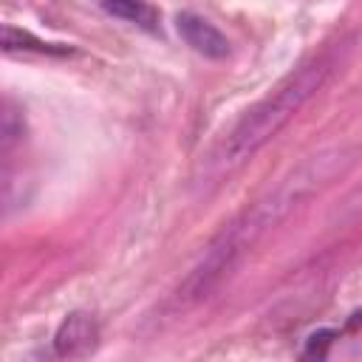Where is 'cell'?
Returning a JSON list of instances; mask_svg holds the SVG:
<instances>
[{"label": "cell", "mask_w": 362, "mask_h": 362, "mask_svg": "<svg viewBox=\"0 0 362 362\" xmlns=\"http://www.w3.org/2000/svg\"><path fill=\"white\" fill-rule=\"evenodd\" d=\"M96 342H99V325L85 311H71L59 322V328L54 334V351H57V356H68V359L71 356L90 354L96 348Z\"/></svg>", "instance_id": "3"}, {"label": "cell", "mask_w": 362, "mask_h": 362, "mask_svg": "<svg viewBox=\"0 0 362 362\" xmlns=\"http://www.w3.org/2000/svg\"><path fill=\"white\" fill-rule=\"evenodd\" d=\"M331 68H334L331 54L311 57L297 71H291L269 96H263L257 105H252L240 116V122L232 127V133L226 136L221 156H218L221 164L238 167L246 158H252L263 144H269L297 116V110L322 88Z\"/></svg>", "instance_id": "2"}, {"label": "cell", "mask_w": 362, "mask_h": 362, "mask_svg": "<svg viewBox=\"0 0 362 362\" xmlns=\"http://www.w3.org/2000/svg\"><path fill=\"white\" fill-rule=\"evenodd\" d=\"M23 139V116L6 102V110H3V150L8 153L14 141Z\"/></svg>", "instance_id": "7"}, {"label": "cell", "mask_w": 362, "mask_h": 362, "mask_svg": "<svg viewBox=\"0 0 362 362\" xmlns=\"http://www.w3.org/2000/svg\"><path fill=\"white\" fill-rule=\"evenodd\" d=\"M102 8L119 20H127L144 31L158 28V11L147 0H102Z\"/></svg>", "instance_id": "5"}, {"label": "cell", "mask_w": 362, "mask_h": 362, "mask_svg": "<svg viewBox=\"0 0 362 362\" xmlns=\"http://www.w3.org/2000/svg\"><path fill=\"white\" fill-rule=\"evenodd\" d=\"M3 48L6 51H40V54H57V51H62V48H51L42 40H34L28 31L11 28V25L3 28Z\"/></svg>", "instance_id": "6"}, {"label": "cell", "mask_w": 362, "mask_h": 362, "mask_svg": "<svg viewBox=\"0 0 362 362\" xmlns=\"http://www.w3.org/2000/svg\"><path fill=\"white\" fill-rule=\"evenodd\" d=\"M345 164H348V158H345L342 150L314 156L291 178H286L269 195H263L246 212H240L212 240V246L206 249V255L201 257V263L187 274V280L178 288V300L181 303H198V300H204L274 223H280L305 195H311L325 178H331L337 173V167H345Z\"/></svg>", "instance_id": "1"}, {"label": "cell", "mask_w": 362, "mask_h": 362, "mask_svg": "<svg viewBox=\"0 0 362 362\" xmlns=\"http://www.w3.org/2000/svg\"><path fill=\"white\" fill-rule=\"evenodd\" d=\"M175 25H178L181 40H184L192 51H198V54H204V57H209V59H223V57H229V40H226L209 20H204V17L192 14V11H184V14H178Z\"/></svg>", "instance_id": "4"}]
</instances>
